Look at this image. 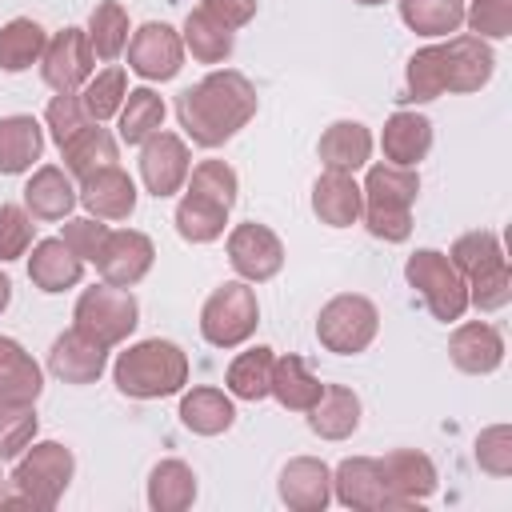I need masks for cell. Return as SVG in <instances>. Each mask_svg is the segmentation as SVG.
Listing matches in <instances>:
<instances>
[{
  "instance_id": "obj_1",
  "label": "cell",
  "mask_w": 512,
  "mask_h": 512,
  "mask_svg": "<svg viewBox=\"0 0 512 512\" xmlns=\"http://www.w3.org/2000/svg\"><path fill=\"white\" fill-rule=\"evenodd\" d=\"M260 108V96L252 80L236 68H212L204 80L184 88L176 96V120L184 136L200 148H220L228 144Z\"/></svg>"
},
{
  "instance_id": "obj_2",
  "label": "cell",
  "mask_w": 512,
  "mask_h": 512,
  "mask_svg": "<svg viewBox=\"0 0 512 512\" xmlns=\"http://www.w3.org/2000/svg\"><path fill=\"white\" fill-rule=\"evenodd\" d=\"M496 72V52L472 32H452L440 44L416 48L404 68V100L428 104L444 92H480Z\"/></svg>"
},
{
  "instance_id": "obj_3",
  "label": "cell",
  "mask_w": 512,
  "mask_h": 512,
  "mask_svg": "<svg viewBox=\"0 0 512 512\" xmlns=\"http://www.w3.org/2000/svg\"><path fill=\"white\" fill-rule=\"evenodd\" d=\"M116 392L128 400H160L176 396L188 384V352L176 340H136L112 364Z\"/></svg>"
},
{
  "instance_id": "obj_4",
  "label": "cell",
  "mask_w": 512,
  "mask_h": 512,
  "mask_svg": "<svg viewBox=\"0 0 512 512\" xmlns=\"http://www.w3.org/2000/svg\"><path fill=\"white\" fill-rule=\"evenodd\" d=\"M76 472L72 448L60 440H32L24 456H16V468L8 476V492H0V508H32V512H52L60 496L68 492Z\"/></svg>"
},
{
  "instance_id": "obj_5",
  "label": "cell",
  "mask_w": 512,
  "mask_h": 512,
  "mask_svg": "<svg viewBox=\"0 0 512 512\" xmlns=\"http://www.w3.org/2000/svg\"><path fill=\"white\" fill-rule=\"evenodd\" d=\"M360 192H364L360 220L376 240L400 244L412 236V204L420 196V172L416 168H400V164L380 160L368 168Z\"/></svg>"
},
{
  "instance_id": "obj_6",
  "label": "cell",
  "mask_w": 512,
  "mask_h": 512,
  "mask_svg": "<svg viewBox=\"0 0 512 512\" xmlns=\"http://www.w3.org/2000/svg\"><path fill=\"white\" fill-rule=\"evenodd\" d=\"M136 324H140V304H136L132 288H116L108 280L84 288L72 308V328L108 352L120 348L136 332Z\"/></svg>"
},
{
  "instance_id": "obj_7",
  "label": "cell",
  "mask_w": 512,
  "mask_h": 512,
  "mask_svg": "<svg viewBox=\"0 0 512 512\" xmlns=\"http://www.w3.org/2000/svg\"><path fill=\"white\" fill-rule=\"evenodd\" d=\"M404 280H408V288L420 292V300L428 304V312L440 324H456L468 312V284L456 272V264L448 260V252L416 248L404 260Z\"/></svg>"
},
{
  "instance_id": "obj_8",
  "label": "cell",
  "mask_w": 512,
  "mask_h": 512,
  "mask_svg": "<svg viewBox=\"0 0 512 512\" xmlns=\"http://www.w3.org/2000/svg\"><path fill=\"white\" fill-rule=\"evenodd\" d=\"M260 324V300L248 280H224L200 308V336L212 348H240Z\"/></svg>"
},
{
  "instance_id": "obj_9",
  "label": "cell",
  "mask_w": 512,
  "mask_h": 512,
  "mask_svg": "<svg viewBox=\"0 0 512 512\" xmlns=\"http://www.w3.org/2000/svg\"><path fill=\"white\" fill-rule=\"evenodd\" d=\"M380 332V312L368 296L360 292H340L332 296L320 316H316V340L320 348L336 352V356H356L364 352Z\"/></svg>"
},
{
  "instance_id": "obj_10",
  "label": "cell",
  "mask_w": 512,
  "mask_h": 512,
  "mask_svg": "<svg viewBox=\"0 0 512 512\" xmlns=\"http://www.w3.org/2000/svg\"><path fill=\"white\" fill-rule=\"evenodd\" d=\"M92 68H96V56H92V44H88L84 28L68 24L56 36H48L44 56H40V76L52 92H80L88 84Z\"/></svg>"
},
{
  "instance_id": "obj_11",
  "label": "cell",
  "mask_w": 512,
  "mask_h": 512,
  "mask_svg": "<svg viewBox=\"0 0 512 512\" xmlns=\"http://www.w3.org/2000/svg\"><path fill=\"white\" fill-rule=\"evenodd\" d=\"M188 172H192V152L176 132H152L140 144V184L148 196H156V200L176 196L184 188Z\"/></svg>"
},
{
  "instance_id": "obj_12",
  "label": "cell",
  "mask_w": 512,
  "mask_h": 512,
  "mask_svg": "<svg viewBox=\"0 0 512 512\" xmlns=\"http://www.w3.org/2000/svg\"><path fill=\"white\" fill-rule=\"evenodd\" d=\"M224 248H228V264L248 284H264L284 268V244L268 224H256V220L236 224L228 232Z\"/></svg>"
},
{
  "instance_id": "obj_13",
  "label": "cell",
  "mask_w": 512,
  "mask_h": 512,
  "mask_svg": "<svg viewBox=\"0 0 512 512\" xmlns=\"http://www.w3.org/2000/svg\"><path fill=\"white\" fill-rule=\"evenodd\" d=\"M332 496L344 504V508H356V512H392L400 508L384 472H380V460L376 456H348L332 468Z\"/></svg>"
},
{
  "instance_id": "obj_14",
  "label": "cell",
  "mask_w": 512,
  "mask_h": 512,
  "mask_svg": "<svg viewBox=\"0 0 512 512\" xmlns=\"http://www.w3.org/2000/svg\"><path fill=\"white\" fill-rule=\"evenodd\" d=\"M128 68L144 80H172L184 68V40L172 24L148 20L128 36Z\"/></svg>"
},
{
  "instance_id": "obj_15",
  "label": "cell",
  "mask_w": 512,
  "mask_h": 512,
  "mask_svg": "<svg viewBox=\"0 0 512 512\" xmlns=\"http://www.w3.org/2000/svg\"><path fill=\"white\" fill-rule=\"evenodd\" d=\"M152 260H156V244L136 232V228H108L100 252H96V272L100 280L116 284V288H132L140 284L148 272H152Z\"/></svg>"
},
{
  "instance_id": "obj_16",
  "label": "cell",
  "mask_w": 512,
  "mask_h": 512,
  "mask_svg": "<svg viewBox=\"0 0 512 512\" xmlns=\"http://www.w3.org/2000/svg\"><path fill=\"white\" fill-rule=\"evenodd\" d=\"M276 492L292 512H324L332 504V468L316 456H292L280 468Z\"/></svg>"
},
{
  "instance_id": "obj_17",
  "label": "cell",
  "mask_w": 512,
  "mask_h": 512,
  "mask_svg": "<svg viewBox=\"0 0 512 512\" xmlns=\"http://www.w3.org/2000/svg\"><path fill=\"white\" fill-rule=\"evenodd\" d=\"M448 360L468 376H488L504 364V336L488 320L456 324L448 336Z\"/></svg>"
},
{
  "instance_id": "obj_18",
  "label": "cell",
  "mask_w": 512,
  "mask_h": 512,
  "mask_svg": "<svg viewBox=\"0 0 512 512\" xmlns=\"http://www.w3.org/2000/svg\"><path fill=\"white\" fill-rule=\"evenodd\" d=\"M80 204L88 208V216L96 220H128L136 212V180L120 168V164H108L92 176L80 180Z\"/></svg>"
},
{
  "instance_id": "obj_19",
  "label": "cell",
  "mask_w": 512,
  "mask_h": 512,
  "mask_svg": "<svg viewBox=\"0 0 512 512\" xmlns=\"http://www.w3.org/2000/svg\"><path fill=\"white\" fill-rule=\"evenodd\" d=\"M104 368H108V348L92 344L76 328L60 332L48 348V372L64 384H96L104 376Z\"/></svg>"
},
{
  "instance_id": "obj_20",
  "label": "cell",
  "mask_w": 512,
  "mask_h": 512,
  "mask_svg": "<svg viewBox=\"0 0 512 512\" xmlns=\"http://www.w3.org/2000/svg\"><path fill=\"white\" fill-rule=\"evenodd\" d=\"M380 472H384V480H388V488H392L400 508H416L440 484L436 464L424 452H416V448H396V452L380 456Z\"/></svg>"
},
{
  "instance_id": "obj_21",
  "label": "cell",
  "mask_w": 512,
  "mask_h": 512,
  "mask_svg": "<svg viewBox=\"0 0 512 512\" xmlns=\"http://www.w3.org/2000/svg\"><path fill=\"white\" fill-rule=\"evenodd\" d=\"M312 212L320 224L328 228H352L360 224V212H364V192L356 184L352 172H332L324 168L312 184Z\"/></svg>"
},
{
  "instance_id": "obj_22",
  "label": "cell",
  "mask_w": 512,
  "mask_h": 512,
  "mask_svg": "<svg viewBox=\"0 0 512 512\" xmlns=\"http://www.w3.org/2000/svg\"><path fill=\"white\" fill-rule=\"evenodd\" d=\"M76 204H80V192L68 168L60 164H40L24 184V208L32 212V220H68Z\"/></svg>"
},
{
  "instance_id": "obj_23",
  "label": "cell",
  "mask_w": 512,
  "mask_h": 512,
  "mask_svg": "<svg viewBox=\"0 0 512 512\" xmlns=\"http://www.w3.org/2000/svg\"><path fill=\"white\" fill-rule=\"evenodd\" d=\"M28 252H32V256H28V280H32L40 292H48V296L68 292V288H76V284L84 280V260H80L60 236L36 240Z\"/></svg>"
},
{
  "instance_id": "obj_24",
  "label": "cell",
  "mask_w": 512,
  "mask_h": 512,
  "mask_svg": "<svg viewBox=\"0 0 512 512\" xmlns=\"http://www.w3.org/2000/svg\"><path fill=\"white\" fill-rule=\"evenodd\" d=\"M380 148H384V160L388 164H400V168H416L428 152H432V120L420 116V112H392L384 120V132H380Z\"/></svg>"
},
{
  "instance_id": "obj_25",
  "label": "cell",
  "mask_w": 512,
  "mask_h": 512,
  "mask_svg": "<svg viewBox=\"0 0 512 512\" xmlns=\"http://www.w3.org/2000/svg\"><path fill=\"white\" fill-rule=\"evenodd\" d=\"M316 156L332 172H360L372 160V132H368V124H360V120H332L320 132Z\"/></svg>"
},
{
  "instance_id": "obj_26",
  "label": "cell",
  "mask_w": 512,
  "mask_h": 512,
  "mask_svg": "<svg viewBox=\"0 0 512 512\" xmlns=\"http://www.w3.org/2000/svg\"><path fill=\"white\" fill-rule=\"evenodd\" d=\"M40 156H44V124L28 112L0 116V176L32 172Z\"/></svg>"
},
{
  "instance_id": "obj_27",
  "label": "cell",
  "mask_w": 512,
  "mask_h": 512,
  "mask_svg": "<svg viewBox=\"0 0 512 512\" xmlns=\"http://www.w3.org/2000/svg\"><path fill=\"white\" fill-rule=\"evenodd\" d=\"M180 424L196 436H220L236 424V404L224 388H212V384H196L180 396Z\"/></svg>"
},
{
  "instance_id": "obj_28",
  "label": "cell",
  "mask_w": 512,
  "mask_h": 512,
  "mask_svg": "<svg viewBox=\"0 0 512 512\" xmlns=\"http://www.w3.org/2000/svg\"><path fill=\"white\" fill-rule=\"evenodd\" d=\"M60 160H64L68 176L84 180V176H92V172L116 164V160H120V148H116V136H112L104 124L92 120V124H84L76 136H68V140L60 144Z\"/></svg>"
},
{
  "instance_id": "obj_29",
  "label": "cell",
  "mask_w": 512,
  "mask_h": 512,
  "mask_svg": "<svg viewBox=\"0 0 512 512\" xmlns=\"http://www.w3.org/2000/svg\"><path fill=\"white\" fill-rule=\"evenodd\" d=\"M308 428L320 440H348L360 428V396L344 384H324L320 400L308 408Z\"/></svg>"
},
{
  "instance_id": "obj_30",
  "label": "cell",
  "mask_w": 512,
  "mask_h": 512,
  "mask_svg": "<svg viewBox=\"0 0 512 512\" xmlns=\"http://www.w3.org/2000/svg\"><path fill=\"white\" fill-rule=\"evenodd\" d=\"M324 384L320 376H312V368L296 356V352H284L272 360V384H268V396H276L280 408L288 412H308L316 400H320Z\"/></svg>"
},
{
  "instance_id": "obj_31",
  "label": "cell",
  "mask_w": 512,
  "mask_h": 512,
  "mask_svg": "<svg viewBox=\"0 0 512 512\" xmlns=\"http://www.w3.org/2000/svg\"><path fill=\"white\" fill-rule=\"evenodd\" d=\"M44 392V368L32 360V352L12 340L0 336V400H40Z\"/></svg>"
},
{
  "instance_id": "obj_32",
  "label": "cell",
  "mask_w": 512,
  "mask_h": 512,
  "mask_svg": "<svg viewBox=\"0 0 512 512\" xmlns=\"http://www.w3.org/2000/svg\"><path fill=\"white\" fill-rule=\"evenodd\" d=\"M180 40H184V52H192L196 64H224L236 48V32L224 28L216 16H208L204 8H192L184 16Z\"/></svg>"
},
{
  "instance_id": "obj_33",
  "label": "cell",
  "mask_w": 512,
  "mask_h": 512,
  "mask_svg": "<svg viewBox=\"0 0 512 512\" xmlns=\"http://www.w3.org/2000/svg\"><path fill=\"white\" fill-rule=\"evenodd\" d=\"M272 360H276V352L268 344H256V348L236 352L232 364H228V372H224L228 396L232 400H248V404L264 400L268 396V384H272Z\"/></svg>"
},
{
  "instance_id": "obj_34",
  "label": "cell",
  "mask_w": 512,
  "mask_h": 512,
  "mask_svg": "<svg viewBox=\"0 0 512 512\" xmlns=\"http://www.w3.org/2000/svg\"><path fill=\"white\" fill-rule=\"evenodd\" d=\"M228 212H232V208H224V204H216V200H208V196L184 188V196H180V204H176V232H180V240H188V244H212V240L224 236Z\"/></svg>"
},
{
  "instance_id": "obj_35",
  "label": "cell",
  "mask_w": 512,
  "mask_h": 512,
  "mask_svg": "<svg viewBox=\"0 0 512 512\" xmlns=\"http://www.w3.org/2000/svg\"><path fill=\"white\" fill-rule=\"evenodd\" d=\"M196 500V472L184 460H160L148 472V508L152 512H184Z\"/></svg>"
},
{
  "instance_id": "obj_36",
  "label": "cell",
  "mask_w": 512,
  "mask_h": 512,
  "mask_svg": "<svg viewBox=\"0 0 512 512\" xmlns=\"http://www.w3.org/2000/svg\"><path fill=\"white\" fill-rule=\"evenodd\" d=\"M48 44L44 24H36L32 16H16L0 28V72H28L32 64H40Z\"/></svg>"
},
{
  "instance_id": "obj_37",
  "label": "cell",
  "mask_w": 512,
  "mask_h": 512,
  "mask_svg": "<svg viewBox=\"0 0 512 512\" xmlns=\"http://www.w3.org/2000/svg\"><path fill=\"white\" fill-rule=\"evenodd\" d=\"M88 44H92V56L96 60H104V64H112L124 48H128V12H124V4L120 0H96V8H92V16H88Z\"/></svg>"
},
{
  "instance_id": "obj_38",
  "label": "cell",
  "mask_w": 512,
  "mask_h": 512,
  "mask_svg": "<svg viewBox=\"0 0 512 512\" xmlns=\"http://www.w3.org/2000/svg\"><path fill=\"white\" fill-rule=\"evenodd\" d=\"M164 100L152 88H128L116 120H120V140L124 144H144L152 132L164 128Z\"/></svg>"
},
{
  "instance_id": "obj_39",
  "label": "cell",
  "mask_w": 512,
  "mask_h": 512,
  "mask_svg": "<svg viewBox=\"0 0 512 512\" xmlns=\"http://www.w3.org/2000/svg\"><path fill=\"white\" fill-rule=\"evenodd\" d=\"M400 20H404L416 36L444 40V36L460 32V24H464V4H460V0H400Z\"/></svg>"
},
{
  "instance_id": "obj_40",
  "label": "cell",
  "mask_w": 512,
  "mask_h": 512,
  "mask_svg": "<svg viewBox=\"0 0 512 512\" xmlns=\"http://www.w3.org/2000/svg\"><path fill=\"white\" fill-rule=\"evenodd\" d=\"M124 96H128V72H124L120 64H108L104 72H92L88 84L80 88L84 112H88V120H96V124L112 120V116L120 112Z\"/></svg>"
},
{
  "instance_id": "obj_41",
  "label": "cell",
  "mask_w": 512,
  "mask_h": 512,
  "mask_svg": "<svg viewBox=\"0 0 512 512\" xmlns=\"http://www.w3.org/2000/svg\"><path fill=\"white\" fill-rule=\"evenodd\" d=\"M448 260L456 264V272H460L464 280H472L476 272H484V268H492V264H500V260H508V256H504V248H500V236H496V232L476 228V232H464V236H456V240H452Z\"/></svg>"
},
{
  "instance_id": "obj_42",
  "label": "cell",
  "mask_w": 512,
  "mask_h": 512,
  "mask_svg": "<svg viewBox=\"0 0 512 512\" xmlns=\"http://www.w3.org/2000/svg\"><path fill=\"white\" fill-rule=\"evenodd\" d=\"M40 416L32 400H0V460L24 456V448L36 440Z\"/></svg>"
},
{
  "instance_id": "obj_43",
  "label": "cell",
  "mask_w": 512,
  "mask_h": 512,
  "mask_svg": "<svg viewBox=\"0 0 512 512\" xmlns=\"http://www.w3.org/2000/svg\"><path fill=\"white\" fill-rule=\"evenodd\" d=\"M184 188H192V192H200V196H208V200L232 208V204H236V192H240V180H236V168H232V164H224V160H200V164L188 172Z\"/></svg>"
},
{
  "instance_id": "obj_44",
  "label": "cell",
  "mask_w": 512,
  "mask_h": 512,
  "mask_svg": "<svg viewBox=\"0 0 512 512\" xmlns=\"http://www.w3.org/2000/svg\"><path fill=\"white\" fill-rule=\"evenodd\" d=\"M464 284H468V304H476L480 312H500V308H508V300H512V268H508V260H500V264L476 272V276L464 280Z\"/></svg>"
},
{
  "instance_id": "obj_45",
  "label": "cell",
  "mask_w": 512,
  "mask_h": 512,
  "mask_svg": "<svg viewBox=\"0 0 512 512\" xmlns=\"http://www.w3.org/2000/svg\"><path fill=\"white\" fill-rule=\"evenodd\" d=\"M36 240V220L24 204H0V264L28 256Z\"/></svg>"
},
{
  "instance_id": "obj_46",
  "label": "cell",
  "mask_w": 512,
  "mask_h": 512,
  "mask_svg": "<svg viewBox=\"0 0 512 512\" xmlns=\"http://www.w3.org/2000/svg\"><path fill=\"white\" fill-rule=\"evenodd\" d=\"M464 24L480 40H508L512 36V0H472L464 8Z\"/></svg>"
},
{
  "instance_id": "obj_47",
  "label": "cell",
  "mask_w": 512,
  "mask_h": 512,
  "mask_svg": "<svg viewBox=\"0 0 512 512\" xmlns=\"http://www.w3.org/2000/svg\"><path fill=\"white\" fill-rule=\"evenodd\" d=\"M84 124H92V120H88V112H84L80 92H56V96L48 100V108H44V128H48V136L56 140V148H60L68 136H76Z\"/></svg>"
},
{
  "instance_id": "obj_48",
  "label": "cell",
  "mask_w": 512,
  "mask_h": 512,
  "mask_svg": "<svg viewBox=\"0 0 512 512\" xmlns=\"http://www.w3.org/2000/svg\"><path fill=\"white\" fill-rule=\"evenodd\" d=\"M476 464L480 472L504 480L512 476V428L508 424H492L476 436Z\"/></svg>"
},
{
  "instance_id": "obj_49",
  "label": "cell",
  "mask_w": 512,
  "mask_h": 512,
  "mask_svg": "<svg viewBox=\"0 0 512 512\" xmlns=\"http://www.w3.org/2000/svg\"><path fill=\"white\" fill-rule=\"evenodd\" d=\"M104 236H108V228H104L96 216H68V220H64V232H60V240H64L84 264L96 260Z\"/></svg>"
},
{
  "instance_id": "obj_50",
  "label": "cell",
  "mask_w": 512,
  "mask_h": 512,
  "mask_svg": "<svg viewBox=\"0 0 512 512\" xmlns=\"http://www.w3.org/2000/svg\"><path fill=\"white\" fill-rule=\"evenodd\" d=\"M200 8L208 16H216L224 28H232V32L252 24V16H256V0H200Z\"/></svg>"
},
{
  "instance_id": "obj_51",
  "label": "cell",
  "mask_w": 512,
  "mask_h": 512,
  "mask_svg": "<svg viewBox=\"0 0 512 512\" xmlns=\"http://www.w3.org/2000/svg\"><path fill=\"white\" fill-rule=\"evenodd\" d=\"M8 304H12V280H8L4 272H0V312H4Z\"/></svg>"
},
{
  "instance_id": "obj_52",
  "label": "cell",
  "mask_w": 512,
  "mask_h": 512,
  "mask_svg": "<svg viewBox=\"0 0 512 512\" xmlns=\"http://www.w3.org/2000/svg\"><path fill=\"white\" fill-rule=\"evenodd\" d=\"M352 4H364V8H376V4H384V0H352Z\"/></svg>"
},
{
  "instance_id": "obj_53",
  "label": "cell",
  "mask_w": 512,
  "mask_h": 512,
  "mask_svg": "<svg viewBox=\"0 0 512 512\" xmlns=\"http://www.w3.org/2000/svg\"><path fill=\"white\" fill-rule=\"evenodd\" d=\"M0 492H4V476H0Z\"/></svg>"
}]
</instances>
